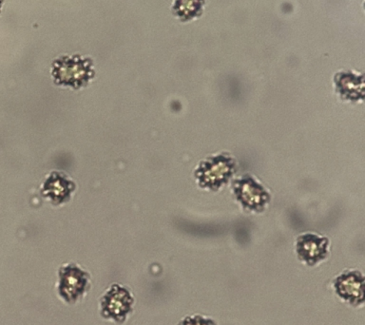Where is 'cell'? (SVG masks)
<instances>
[{"instance_id": "8992f818", "label": "cell", "mask_w": 365, "mask_h": 325, "mask_svg": "<svg viewBox=\"0 0 365 325\" xmlns=\"http://www.w3.org/2000/svg\"><path fill=\"white\" fill-rule=\"evenodd\" d=\"M296 252L302 262L313 267L327 259L329 253V241L317 234H302L297 239Z\"/></svg>"}, {"instance_id": "3957f363", "label": "cell", "mask_w": 365, "mask_h": 325, "mask_svg": "<svg viewBox=\"0 0 365 325\" xmlns=\"http://www.w3.org/2000/svg\"><path fill=\"white\" fill-rule=\"evenodd\" d=\"M134 299L127 287L120 284H113L100 301L101 316L108 321L124 324L128 316L133 310Z\"/></svg>"}, {"instance_id": "7a4b0ae2", "label": "cell", "mask_w": 365, "mask_h": 325, "mask_svg": "<svg viewBox=\"0 0 365 325\" xmlns=\"http://www.w3.org/2000/svg\"><path fill=\"white\" fill-rule=\"evenodd\" d=\"M91 288V276L77 264L63 265L58 271L57 292L67 304H73L84 298Z\"/></svg>"}, {"instance_id": "277c9868", "label": "cell", "mask_w": 365, "mask_h": 325, "mask_svg": "<svg viewBox=\"0 0 365 325\" xmlns=\"http://www.w3.org/2000/svg\"><path fill=\"white\" fill-rule=\"evenodd\" d=\"M235 164L230 157L219 155L202 162L196 170V177L202 187L216 190L232 175Z\"/></svg>"}, {"instance_id": "52a82bcc", "label": "cell", "mask_w": 365, "mask_h": 325, "mask_svg": "<svg viewBox=\"0 0 365 325\" xmlns=\"http://www.w3.org/2000/svg\"><path fill=\"white\" fill-rule=\"evenodd\" d=\"M233 187L238 201L248 210H261L269 200L267 190L252 177H242L234 182Z\"/></svg>"}, {"instance_id": "30bf717a", "label": "cell", "mask_w": 365, "mask_h": 325, "mask_svg": "<svg viewBox=\"0 0 365 325\" xmlns=\"http://www.w3.org/2000/svg\"><path fill=\"white\" fill-rule=\"evenodd\" d=\"M178 325H217L213 319L202 315L185 316Z\"/></svg>"}, {"instance_id": "ba28073f", "label": "cell", "mask_w": 365, "mask_h": 325, "mask_svg": "<svg viewBox=\"0 0 365 325\" xmlns=\"http://www.w3.org/2000/svg\"><path fill=\"white\" fill-rule=\"evenodd\" d=\"M336 91L346 100H359L364 97V76L353 71H341L335 78Z\"/></svg>"}, {"instance_id": "9c48e42d", "label": "cell", "mask_w": 365, "mask_h": 325, "mask_svg": "<svg viewBox=\"0 0 365 325\" xmlns=\"http://www.w3.org/2000/svg\"><path fill=\"white\" fill-rule=\"evenodd\" d=\"M205 0H173L171 14L180 22H190L204 13Z\"/></svg>"}, {"instance_id": "5b68a950", "label": "cell", "mask_w": 365, "mask_h": 325, "mask_svg": "<svg viewBox=\"0 0 365 325\" xmlns=\"http://www.w3.org/2000/svg\"><path fill=\"white\" fill-rule=\"evenodd\" d=\"M334 290L342 301L359 306L364 302V276L356 270L345 271L334 281Z\"/></svg>"}, {"instance_id": "8fae6325", "label": "cell", "mask_w": 365, "mask_h": 325, "mask_svg": "<svg viewBox=\"0 0 365 325\" xmlns=\"http://www.w3.org/2000/svg\"><path fill=\"white\" fill-rule=\"evenodd\" d=\"M3 3H4V0H0V14H1Z\"/></svg>"}, {"instance_id": "6da1fadb", "label": "cell", "mask_w": 365, "mask_h": 325, "mask_svg": "<svg viewBox=\"0 0 365 325\" xmlns=\"http://www.w3.org/2000/svg\"><path fill=\"white\" fill-rule=\"evenodd\" d=\"M93 59L73 54L62 56L51 65V76L56 85L78 88L86 86L94 76Z\"/></svg>"}]
</instances>
